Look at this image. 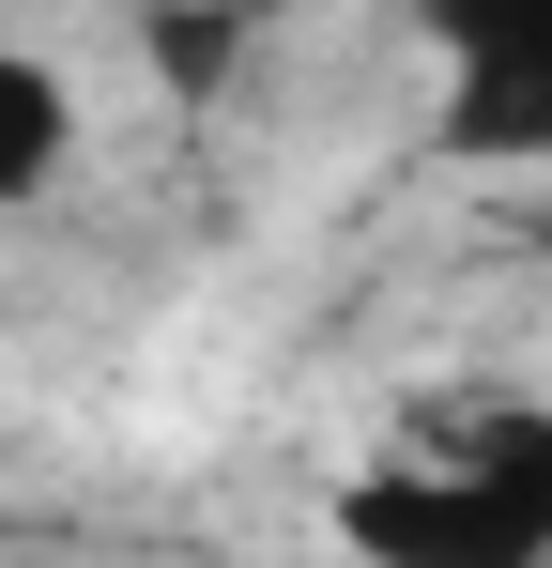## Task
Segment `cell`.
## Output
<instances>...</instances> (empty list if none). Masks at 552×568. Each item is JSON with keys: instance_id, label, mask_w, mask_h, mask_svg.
I'll return each mask as SVG.
<instances>
[{"instance_id": "1", "label": "cell", "mask_w": 552, "mask_h": 568, "mask_svg": "<svg viewBox=\"0 0 552 568\" xmlns=\"http://www.w3.org/2000/svg\"><path fill=\"white\" fill-rule=\"evenodd\" d=\"M338 538L384 568H538L552 554V399H476L399 430L338 491Z\"/></svg>"}, {"instance_id": "2", "label": "cell", "mask_w": 552, "mask_h": 568, "mask_svg": "<svg viewBox=\"0 0 552 568\" xmlns=\"http://www.w3.org/2000/svg\"><path fill=\"white\" fill-rule=\"evenodd\" d=\"M430 31V154L552 170V0H415Z\"/></svg>"}, {"instance_id": "3", "label": "cell", "mask_w": 552, "mask_h": 568, "mask_svg": "<svg viewBox=\"0 0 552 568\" xmlns=\"http://www.w3.org/2000/svg\"><path fill=\"white\" fill-rule=\"evenodd\" d=\"M62 170H78V78H62L47 47H16V31H0V215H16V200H47Z\"/></svg>"}]
</instances>
